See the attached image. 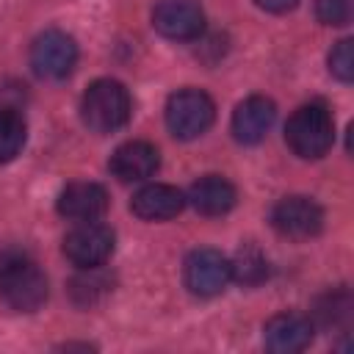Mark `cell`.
I'll use <instances>...</instances> for the list:
<instances>
[{
  "mask_svg": "<svg viewBox=\"0 0 354 354\" xmlns=\"http://www.w3.org/2000/svg\"><path fill=\"white\" fill-rule=\"evenodd\" d=\"M315 14L324 25H346L351 19V0H315Z\"/></svg>",
  "mask_w": 354,
  "mask_h": 354,
  "instance_id": "44dd1931",
  "label": "cell"
},
{
  "mask_svg": "<svg viewBox=\"0 0 354 354\" xmlns=\"http://www.w3.org/2000/svg\"><path fill=\"white\" fill-rule=\"evenodd\" d=\"M285 141L293 155L304 160H318L332 149L335 141V119L324 102H307L293 111L285 124Z\"/></svg>",
  "mask_w": 354,
  "mask_h": 354,
  "instance_id": "6da1fadb",
  "label": "cell"
},
{
  "mask_svg": "<svg viewBox=\"0 0 354 354\" xmlns=\"http://www.w3.org/2000/svg\"><path fill=\"white\" fill-rule=\"evenodd\" d=\"M277 119V105L268 97H246L232 113V136L241 144H257L266 138Z\"/></svg>",
  "mask_w": 354,
  "mask_h": 354,
  "instance_id": "4fadbf2b",
  "label": "cell"
},
{
  "mask_svg": "<svg viewBox=\"0 0 354 354\" xmlns=\"http://www.w3.org/2000/svg\"><path fill=\"white\" fill-rule=\"evenodd\" d=\"M25 133L28 127L19 108L0 105V163H8L19 155V149L25 147Z\"/></svg>",
  "mask_w": 354,
  "mask_h": 354,
  "instance_id": "e0dca14e",
  "label": "cell"
},
{
  "mask_svg": "<svg viewBox=\"0 0 354 354\" xmlns=\"http://www.w3.org/2000/svg\"><path fill=\"white\" fill-rule=\"evenodd\" d=\"M152 25L166 39L188 41V39L202 36L205 11L196 0H160L152 11Z\"/></svg>",
  "mask_w": 354,
  "mask_h": 354,
  "instance_id": "9c48e42d",
  "label": "cell"
},
{
  "mask_svg": "<svg viewBox=\"0 0 354 354\" xmlns=\"http://www.w3.org/2000/svg\"><path fill=\"white\" fill-rule=\"evenodd\" d=\"M263 11H271V14H285V11H290V8H296L299 6V0H254Z\"/></svg>",
  "mask_w": 354,
  "mask_h": 354,
  "instance_id": "7402d4cb",
  "label": "cell"
},
{
  "mask_svg": "<svg viewBox=\"0 0 354 354\" xmlns=\"http://www.w3.org/2000/svg\"><path fill=\"white\" fill-rule=\"evenodd\" d=\"M130 108H133L130 91L119 80H111V77L94 80L80 100L83 124L100 136L124 127V122L130 119Z\"/></svg>",
  "mask_w": 354,
  "mask_h": 354,
  "instance_id": "7a4b0ae2",
  "label": "cell"
},
{
  "mask_svg": "<svg viewBox=\"0 0 354 354\" xmlns=\"http://www.w3.org/2000/svg\"><path fill=\"white\" fill-rule=\"evenodd\" d=\"M69 293L75 299V304L80 307H94L100 304L108 293H111V277L94 266V268H80V274L69 282Z\"/></svg>",
  "mask_w": 354,
  "mask_h": 354,
  "instance_id": "2e32d148",
  "label": "cell"
},
{
  "mask_svg": "<svg viewBox=\"0 0 354 354\" xmlns=\"http://www.w3.org/2000/svg\"><path fill=\"white\" fill-rule=\"evenodd\" d=\"M160 166V155L149 141H124L122 147L113 149L108 169L116 180L122 183H141L152 177Z\"/></svg>",
  "mask_w": 354,
  "mask_h": 354,
  "instance_id": "8fae6325",
  "label": "cell"
},
{
  "mask_svg": "<svg viewBox=\"0 0 354 354\" xmlns=\"http://www.w3.org/2000/svg\"><path fill=\"white\" fill-rule=\"evenodd\" d=\"M113 230L100 221H77V227L64 238V254L77 268L102 266L113 254Z\"/></svg>",
  "mask_w": 354,
  "mask_h": 354,
  "instance_id": "8992f818",
  "label": "cell"
},
{
  "mask_svg": "<svg viewBox=\"0 0 354 354\" xmlns=\"http://www.w3.org/2000/svg\"><path fill=\"white\" fill-rule=\"evenodd\" d=\"M329 72L343 80V83H351L354 77V41L351 39H340L332 53H329Z\"/></svg>",
  "mask_w": 354,
  "mask_h": 354,
  "instance_id": "d6986e66",
  "label": "cell"
},
{
  "mask_svg": "<svg viewBox=\"0 0 354 354\" xmlns=\"http://www.w3.org/2000/svg\"><path fill=\"white\" fill-rule=\"evenodd\" d=\"M216 119L213 100L199 88H180L166 102V124L174 138L191 141L202 136Z\"/></svg>",
  "mask_w": 354,
  "mask_h": 354,
  "instance_id": "277c9868",
  "label": "cell"
},
{
  "mask_svg": "<svg viewBox=\"0 0 354 354\" xmlns=\"http://www.w3.org/2000/svg\"><path fill=\"white\" fill-rule=\"evenodd\" d=\"M108 210V194L100 183H69L58 194V213L72 221H100Z\"/></svg>",
  "mask_w": 354,
  "mask_h": 354,
  "instance_id": "7c38bea8",
  "label": "cell"
},
{
  "mask_svg": "<svg viewBox=\"0 0 354 354\" xmlns=\"http://www.w3.org/2000/svg\"><path fill=\"white\" fill-rule=\"evenodd\" d=\"M0 299L19 313H33L47 299V277L44 271L22 257L11 254L0 260Z\"/></svg>",
  "mask_w": 354,
  "mask_h": 354,
  "instance_id": "3957f363",
  "label": "cell"
},
{
  "mask_svg": "<svg viewBox=\"0 0 354 354\" xmlns=\"http://www.w3.org/2000/svg\"><path fill=\"white\" fill-rule=\"evenodd\" d=\"M183 207H185L183 191H177L174 185H166V183H149V185L138 188L130 202V210L144 221L174 218L183 213Z\"/></svg>",
  "mask_w": 354,
  "mask_h": 354,
  "instance_id": "5bb4252c",
  "label": "cell"
},
{
  "mask_svg": "<svg viewBox=\"0 0 354 354\" xmlns=\"http://www.w3.org/2000/svg\"><path fill=\"white\" fill-rule=\"evenodd\" d=\"M77 64V44L64 30H44L30 47V66L44 80H64Z\"/></svg>",
  "mask_w": 354,
  "mask_h": 354,
  "instance_id": "5b68a950",
  "label": "cell"
},
{
  "mask_svg": "<svg viewBox=\"0 0 354 354\" xmlns=\"http://www.w3.org/2000/svg\"><path fill=\"white\" fill-rule=\"evenodd\" d=\"M232 279L230 260L216 249H194L185 260V285L196 296H216Z\"/></svg>",
  "mask_w": 354,
  "mask_h": 354,
  "instance_id": "ba28073f",
  "label": "cell"
},
{
  "mask_svg": "<svg viewBox=\"0 0 354 354\" xmlns=\"http://www.w3.org/2000/svg\"><path fill=\"white\" fill-rule=\"evenodd\" d=\"M230 268H232V277L241 279V282H246V285H254V282H260V279L268 277V263H266V257H263L257 249H252V246L241 249L238 257L230 260Z\"/></svg>",
  "mask_w": 354,
  "mask_h": 354,
  "instance_id": "ac0fdd59",
  "label": "cell"
},
{
  "mask_svg": "<svg viewBox=\"0 0 354 354\" xmlns=\"http://www.w3.org/2000/svg\"><path fill=\"white\" fill-rule=\"evenodd\" d=\"M188 199L196 207V213H202V216H224L235 207L238 194L230 180H224L218 174H207L191 185Z\"/></svg>",
  "mask_w": 354,
  "mask_h": 354,
  "instance_id": "9a60e30c",
  "label": "cell"
},
{
  "mask_svg": "<svg viewBox=\"0 0 354 354\" xmlns=\"http://www.w3.org/2000/svg\"><path fill=\"white\" fill-rule=\"evenodd\" d=\"M271 224L285 238H313L324 227V210L310 196H285L274 205Z\"/></svg>",
  "mask_w": 354,
  "mask_h": 354,
  "instance_id": "52a82bcc",
  "label": "cell"
},
{
  "mask_svg": "<svg viewBox=\"0 0 354 354\" xmlns=\"http://www.w3.org/2000/svg\"><path fill=\"white\" fill-rule=\"evenodd\" d=\"M313 321L299 313H279L263 329V343L274 354H296L304 351L313 340Z\"/></svg>",
  "mask_w": 354,
  "mask_h": 354,
  "instance_id": "30bf717a",
  "label": "cell"
},
{
  "mask_svg": "<svg viewBox=\"0 0 354 354\" xmlns=\"http://www.w3.org/2000/svg\"><path fill=\"white\" fill-rule=\"evenodd\" d=\"M348 307H351V301H348V293L346 290H340V293H326L321 301H318V310H315V315H318V321L324 324V326H332V324H337L340 318H346L348 315Z\"/></svg>",
  "mask_w": 354,
  "mask_h": 354,
  "instance_id": "ffe728a7",
  "label": "cell"
}]
</instances>
